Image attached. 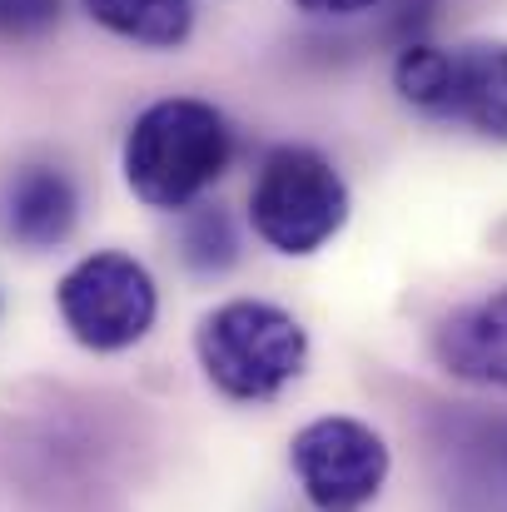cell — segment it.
I'll list each match as a JSON object with an SVG mask.
<instances>
[{"instance_id": "obj_1", "label": "cell", "mask_w": 507, "mask_h": 512, "mask_svg": "<svg viewBox=\"0 0 507 512\" xmlns=\"http://www.w3.org/2000/svg\"><path fill=\"white\" fill-rule=\"evenodd\" d=\"M234 160L224 115L204 100H155L125 140V179L150 209H189Z\"/></svg>"}, {"instance_id": "obj_11", "label": "cell", "mask_w": 507, "mask_h": 512, "mask_svg": "<svg viewBox=\"0 0 507 512\" xmlns=\"http://www.w3.org/2000/svg\"><path fill=\"white\" fill-rule=\"evenodd\" d=\"M179 259L194 274H224L239 264V229L219 204H194L179 219Z\"/></svg>"}, {"instance_id": "obj_14", "label": "cell", "mask_w": 507, "mask_h": 512, "mask_svg": "<svg viewBox=\"0 0 507 512\" xmlns=\"http://www.w3.org/2000/svg\"><path fill=\"white\" fill-rule=\"evenodd\" d=\"M294 5L309 10V15H363V10H373L383 0H294Z\"/></svg>"}, {"instance_id": "obj_2", "label": "cell", "mask_w": 507, "mask_h": 512, "mask_svg": "<svg viewBox=\"0 0 507 512\" xmlns=\"http://www.w3.org/2000/svg\"><path fill=\"white\" fill-rule=\"evenodd\" d=\"M204 378L239 403L279 398L309 363V329L269 299H229L194 329Z\"/></svg>"}, {"instance_id": "obj_12", "label": "cell", "mask_w": 507, "mask_h": 512, "mask_svg": "<svg viewBox=\"0 0 507 512\" xmlns=\"http://www.w3.org/2000/svg\"><path fill=\"white\" fill-rule=\"evenodd\" d=\"M448 65H453V50L433 45V40H413L398 50L393 60V90L423 110V115H443V95H448Z\"/></svg>"}, {"instance_id": "obj_3", "label": "cell", "mask_w": 507, "mask_h": 512, "mask_svg": "<svg viewBox=\"0 0 507 512\" xmlns=\"http://www.w3.org/2000/svg\"><path fill=\"white\" fill-rule=\"evenodd\" d=\"M249 219L269 249L289 259L319 254L348 224V184L334 170V160H324L319 150L279 145L254 174Z\"/></svg>"}, {"instance_id": "obj_9", "label": "cell", "mask_w": 507, "mask_h": 512, "mask_svg": "<svg viewBox=\"0 0 507 512\" xmlns=\"http://www.w3.org/2000/svg\"><path fill=\"white\" fill-rule=\"evenodd\" d=\"M443 120H463L483 140L507 145V45H463V50H453Z\"/></svg>"}, {"instance_id": "obj_5", "label": "cell", "mask_w": 507, "mask_h": 512, "mask_svg": "<svg viewBox=\"0 0 507 512\" xmlns=\"http://www.w3.org/2000/svg\"><path fill=\"white\" fill-rule=\"evenodd\" d=\"M289 468L314 512H363L383 493L393 453L373 423L329 413L294 433Z\"/></svg>"}, {"instance_id": "obj_13", "label": "cell", "mask_w": 507, "mask_h": 512, "mask_svg": "<svg viewBox=\"0 0 507 512\" xmlns=\"http://www.w3.org/2000/svg\"><path fill=\"white\" fill-rule=\"evenodd\" d=\"M60 20V0H0V35L35 40Z\"/></svg>"}, {"instance_id": "obj_10", "label": "cell", "mask_w": 507, "mask_h": 512, "mask_svg": "<svg viewBox=\"0 0 507 512\" xmlns=\"http://www.w3.org/2000/svg\"><path fill=\"white\" fill-rule=\"evenodd\" d=\"M90 20L120 40L174 50L194 30V0H85Z\"/></svg>"}, {"instance_id": "obj_6", "label": "cell", "mask_w": 507, "mask_h": 512, "mask_svg": "<svg viewBox=\"0 0 507 512\" xmlns=\"http://www.w3.org/2000/svg\"><path fill=\"white\" fill-rule=\"evenodd\" d=\"M458 512H507V413H453L433 438Z\"/></svg>"}, {"instance_id": "obj_8", "label": "cell", "mask_w": 507, "mask_h": 512, "mask_svg": "<svg viewBox=\"0 0 507 512\" xmlns=\"http://www.w3.org/2000/svg\"><path fill=\"white\" fill-rule=\"evenodd\" d=\"M433 358L463 383L507 388V289L453 309L433 329Z\"/></svg>"}, {"instance_id": "obj_7", "label": "cell", "mask_w": 507, "mask_h": 512, "mask_svg": "<svg viewBox=\"0 0 507 512\" xmlns=\"http://www.w3.org/2000/svg\"><path fill=\"white\" fill-rule=\"evenodd\" d=\"M75 219H80V194L70 174L55 165H25L0 189V234L30 254L65 244Z\"/></svg>"}, {"instance_id": "obj_4", "label": "cell", "mask_w": 507, "mask_h": 512, "mask_svg": "<svg viewBox=\"0 0 507 512\" xmlns=\"http://www.w3.org/2000/svg\"><path fill=\"white\" fill-rule=\"evenodd\" d=\"M55 309L80 348L120 353L155 329L160 289H155V274L135 254L100 249L65 269V279L55 284Z\"/></svg>"}]
</instances>
